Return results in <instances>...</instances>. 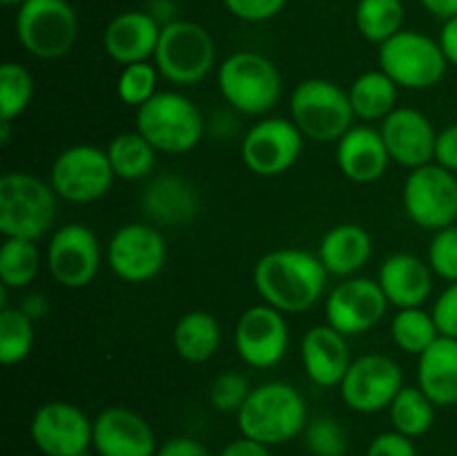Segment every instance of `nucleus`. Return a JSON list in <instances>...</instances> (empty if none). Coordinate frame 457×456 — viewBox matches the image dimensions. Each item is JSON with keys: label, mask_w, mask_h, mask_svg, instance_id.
Listing matches in <instances>:
<instances>
[{"label": "nucleus", "mask_w": 457, "mask_h": 456, "mask_svg": "<svg viewBox=\"0 0 457 456\" xmlns=\"http://www.w3.org/2000/svg\"><path fill=\"white\" fill-rule=\"evenodd\" d=\"M253 280L259 298L288 316L308 311L320 302L328 271L317 253L302 249H275L259 258Z\"/></svg>", "instance_id": "f257e3e1"}, {"label": "nucleus", "mask_w": 457, "mask_h": 456, "mask_svg": "<svg viewBox=\"0 0 457 456\" xmlns=\"http://www.w3.org/2000/svg\"><path fill=\"white\" fill-rule=\"evenodd\" d=\"M237 425L241 436L268 447L284 445L306 429V401L295 384L268 380L253 387L248 401L237 414Z\"/></svg>", "instance_id": "f03ea898"}, {"label": "nucleus", "mask_w": 457, "mask_h": 456, "mask_svg": "<svg viewBox=\"0 0 457 456\" xmlns=\"http://www.w3.org/2000/svg\"><path fill=\"white\" fill-rule=\"evenodd\" d=\"M56 210L58 195L52 183L31 173H4L0 177V232L4 237L38 241L52 231Z\"/></svg>", "instance_id": "7ed1b4c3"}, {"label": "nucleus", "mask_w": 457, "mask_h": 456, "mask_svg": "<svg viewBox=\"0 0 457 456\" xmlns=\"http://www.w3.org/2000/svg\"><path fill=\"white\" fill-rule=\"evenodd\" d=\"M217 83L221 97L237 112L263 116L279 103L284 80L268 56L259 52H235L219 65Z\"/></svg>", "instance_id": "20e7f679"}, {"label": "nucleus", "mask_w": 457, "mask_h": 456, "mask_svg": "<svg viewBox=\"0 0 457 456\" xmlns=\"http://www.w3.org/2000/svg\"><path fill=\"white\" fill-rule=\"evenodd\" d=\"M290 119L317 143H337L353 128L355 112L346 89L328 79H306L290 94Z\"/></svg>", "instance_id": "39448f33"}, {"label": "nucleus", "mask_w": 457, "mask_h": 456, "mask_svg": "<svg viewBox=\"0 0 457 456\" xmlns=\"http://www.w3.org/2000/svg\"><path fill=\"white\" fill-rule=\"evenodd\" d=\"M137 130L165 155H186L204 139L201 110L181 92H159L137 110Z\"/></svg>", "instance_id": "423d86ee"}, {"label": "nucleus", "mask_w": 457, "mask_h": 456, "mask_svg": "<svg viewBox=\"0 0 457 456\" xmlns=\"http://www.w3.org/2000/svg\"><path fill=\"white\" fill-rule=\"evenodd\" d=\"M217 45L204 25L192 21H174L163 25L154 52V65L172 85H196L214 70Z\"/></svg>", "instance_id": "0eeeda50"}, {"label": "nucleus", "mask_w": 457, "mask_h": 456, "mask_svg": "<svg viewBox=\"0 0 457 456\" xmlns=\"http://www.w3.org/2000/svg\"><path fill=\"white\" fill-rule=\"evenodd\" d=\"M16 34L40 61L67 56L79 40V16L67 0H27L18 7Z\"/></svg>", "instance_id": "6e6552de"}, {"label": "nucleus", "mask_w": 457, "mask_h": 456, "mask_svg": "<svg viewBox=\"0 0 457 456\" xmlns=\"http://www.w3.org/2000/svg\"><path fill=\"white\" fill-rule=\"evenodd\" d=\"M378 58L379 70L404 89L436 88L449 67L437 38L415 30L397 31L393 38L379 45Z\"/></svg>", "instance_id": "1a4fd4ad"}, {"label": "nucleus", "mask_w": 457, "mask_h": 456, "mask_svg": "<svg viewBox=\"0 0 457 456\" xmlns=\"http://www.w3.org/2000/svg\"><path fill=\"white\" fill-rule=\"evenodd\" d=\"M404 210L415 226L442 231L457 219V174L440 164H427L411 170L402 188Z\"/></svg>", "instance_id": "9d476101"}, {"label": "nucleus", "mask_w": 457, "mask_h": 456, "mask_svg": "<svg viewBox=\"0 0 457 456\" xmlns=\"http://www.w3.org/2000/svg\"><path fill=\"white\" fill-rule=\"evenodd\" d=\"M116 174L107 150L89 143L65 148L54 159L49 183L61 199L71 204H92L110 192Z\"/></svg>", "instance_id": "9b49d317"}, {"label": "nucleus", "mask_w": 457, "mask_h": 456, "mask_svg": "<svg viewBox=\"0 0 457 456\" xmlns=\"http://www.w3.org/2000/svg\"><path fill=\"white\" fill-rule=\"evenodd\" d=\"M303 134L293 119L268 116L257 121L241 141V161L257 177L288 173L303 152Z\"/></svg>", "instance_id": "f8f14e48"}, {"label": "nucleus", "mask_w": 457, "mask_h": 456, "mask_svg": "<svg viewBox=\"0 0 457 456\" xmlns=\"http://www.w3.org/2000/svg\"><path fill=\"white\" fill-rule=\"evenodd\" d=\"M168 246L159 228L143 222L116 228L107 244V264L119 280L128 284H145L165 266Z\"/></svg>", "instance_id": "ddd939ff"}, {"label": "nucleus", "mask_w": 457, "mask_h": 456, "mask_svg": "<svg viewBox=\"0 0 457 456\" xmlns=\"http://www.w3.org/2000/svg\"><path fill=\"white\" fill-rule=\"evenodd\" d=\"M404 387V374L397 360L386 353H366L353 360L339 392L357 414H378L391 407Z\"/></svg>", "instance_id": "4468645a"}, {"label": "nucleus", "mask_w": 457, "mask_h": 456, "mask_svg": "<svg viewBox=\"0 0 457 456\" xmlns=\"http://www.w3.org/2000/svg\"><path fill=\"white\" fill-rule=\"evenodd\" d=\"M49 275L65 289H85L101 268V241L85 224H65L54 231L45 253Z\"/></svg>", "instance_id": "2eb2a0df"}, {"label": "nucleus", "mask_w": 457, "mask_h": 456, "mask_svg": "<svg viewBox=\"0 0 457 456\" xmlns=\"http://www.w3.org/2000/svg\"><path fill=\"white\" fill-rule=\"evenodd\" d=\"M29 436L43 456H76L92 447L94 420L74 402L49 401L31 416Z\"/></svg>", "instance_id": "dca6fc26"}, {"label": "nucleus", "mask_w": 457, "mask_h": 456, "mask_svg": "<svg viewBox=\"0 0 457 456\" xmlns=\"http://www.w3.org/2000/svg\"><path fill=\"white\" fill-rule=\"evenodd\" d=\"M290 344L286 313L270 304H253L239 316L235 326V347L241 360L253 369H272L284 360Z\"/></svg>", "instance_id": "f3484780"}, {"label": "nucleus", "mask_w": 457, "mask_h": 456, "mask_svg": "<svg viewBox=\"0 0 457 456\" xmlns=\"http://www.w3.org/2000/svg\"><path fill=\"white\" fill-rule=\"evenodd\" d=\"M388 307L391 304L378 280L353 275L330 291L324 311L326 322L348 338L378 326L386 316Z\"/></svg>", "instance_id": "a211bd4d"}, {"label": "nucleus", "mask_w": 457, "mask_h": 456, "mask_svg": "<svg viewBox=\"0 0 457 456\" xmlns=\"http://www.w3.org/2000/svg\"><path fill=\"white\" fill-rule=\"evenodd\" d=\"M92 447L98 456H156L159 452L152 425L138 411L123 405L98 411Z\"/></svg>", "instance_id": "6ab92c4d"}, {"label": "nucleus", "mask_w": 457, "mask_h": 456, "mask_svg": "<svg viewBox=\"0 0 457 456\" xmlns=\"http://www.w3.org/2000/svg\"><path fill=\"white\" fill-rule=\"evenodd\" d=\"M384 143L388 148L391 161L415 170L436 161L437 132L431 119L415 107H395L382 121Z\"/></svg>", "instance_id": "aec40b11"}, {"label": "nucleus", "mask_w": 457, "mask_h": 456, "mask_svg": "<svg viewBox=\"0 0 457 456\" xmlns=\"http://www.w3.org/2000/svg\"><path fill=\"white\" fill-rule=\"evenodd\" d=\"M302 365L312 384L321 389L339 387L353 365L346 335L326 322L315 325L302 338Z\"/></svg>", "instance_id": "412c9836"}, {"label": "nucleus", "mask_w": 457, "mask_h": 456, "mask_svg": "<svg viewBox=\"0 0 457 456\" xmlns=\"http://www.w3.org/2000/svg\"><path fill=\"white\" fill-rule=\"evenodd\" d=\"M161 25L150 12H123L107 22L103 31V47L119 65H132L154 58L161 38Z\"/></svg>", "instance_id": "4be33fe9"}, {"label": "nucleus", "mask_w": 457, "mask_h": 456, "mask_svg": "<svg viewBox=\"0 0 457 456\" xmlns=\"http://www.w3.org/2000/svg\"><path fill=\"white\" fill-rule=\"evenodd\" d=\"M337 165L346 179L355 183H373L384 177L391 155L379 130L369 123L353 125L337 141Z\"/></svg>", "instance_id": "5701e85b"}, {"label": "nucleus", "mask_w": 457, "mask_h": 456, "mask_svg": "<svg viewBox=\"0 0 457 456\" xmlns=\"http://www.w3.org/2000/svg\"><path fill=\"white\" fill-rule=\"evenodd\" d=\"M378 282L388 304L395 308L424 307L433 291V271L428 262L413 253H393L382 262Z\"/></svg>", "instance_id": "b1692460"}, {"label": "nucleus", "mask_w": 457, "mask_h": 456, "mask_svg": "<svg viewBox=\"0 0 457 456\" xmlns=\"http://www.w3.org/2000/svg\"><path fill=\"white\" fill-rule=\"evenodd\" d=\"M147 217L161 226H186L199 215V195L195 186L177 174L152 179L141 197Z\"/></svg>", "instance_id": "393cba45"}, {"label": "nucleus", "mask_w": 457, "mask_h": 456, "mask_svg": "<svg viewBox=\"0 0 457 456\" xmlns=\"http://www.w3.org/2000/svg\"><path fill=\"white\" fill-rule=\"evenodd\" d=\"M370 255L373 240L360 224H337L321 237L317 246V258L328 275H337L342 280L357 275L369 264Z\"/></svg>", "instance_id": "a878e982"}, {"label": "nucleus", "mask_w": 457, "mask_h": 456, "mask_svg": "<svg viewBox=\"0 0 457 456\" xmlns=\"http://www.w3.org/2000/svg\"><path fill=\"white\" fill-rule=\"evenodd\" d=\"M418 387L436 407L457 405V338L440 335L418 356Z\"/></svg>", "instance_id": "bb28decb"}, {"label": "nucleus", "mask_w": 457, "mask_h": 456, "mask_svg": "<svg viewBox=\"0 0 457 456\" xmlns=\"http://www.w3.org/2000/svg\"><path fill=\"white\" fill-rule=\"evenodd\" d=\"M172 344L181 360L204 365L212 360L221 347V325L208 311H187L174 325Z\"/></svg>", "instance_id": "cd10ccee"}, {"label": "nucleus", "mask_w": 457, "mask_h": 456, "mask_svg": "<svg viewBox=\"0 0 457 456\" xmlns=\"http://www.w3.org/2000/svg\"><path fill=\"white\" fill-rule=\"evenodd\" d=\"M397 83L382 70H370L357 76L348 88L355 119L364 123H382L397 107Z\"/></svg>", "instance_id": "c85d7f7f"}, {"label": "nucleus", "mask_w": 457, "mask_h": 456, "mask_svg": "<svg viewBox=\"0 0 457 456\" xmlns=\"http://www.w3.org/2000/svg\"><path fill=\"white\" fill-rule=\"evenodd\" d=\"M156 152L159 150L138 130L116 134L107 146L112 170L116 179L125 182H143L150 177L156 165Z\"/></svg>", "instance_id": "c756f323"}, {"label": "nucleus", "mask_w": 457, "mask_h": 456, "mask_svg": "<svg viewBox=\"0 0 457 456\" xmlns=\"http://www.w3.org/2000/svg\"><path fill=\"white\" fill-rule=\"evenodd\" d=\"M43 255L34 240L4 237L0 246V286L22 291L38 277Z\"/></svg>", "instance_id": "7c9ffc66"}, {"label": "nucleus", "mask_w": 457, "mask_h": 456, "mask_svg": "<svg viewBox=\"0 0 457 456\" xmlns=\"http://www.w3.org/2000/svg\"><path fill=\"white\" fill-rule=\"evenodd\" d=\"M388 416L395 432L415 441L428 434V429L436 423V405L418 384H404L388 407Z\"/></svg>", "instance_id": "2f4dec72"}, {"label": "nucleus", "mask_w": 457, "mask_h": 456, "mask_svg": "<svg viewBox=\"0 0 457 456\" xmlns=\"http://www.w3.org/2000/svg\"><path fill=\"white\" fill-rule=\"evenodd\" d=\"M391 338L400 351L422 356L440 338V331L431 311H424L422 307L397 308L391 322Z\"/></svg>", "instance_id": "473e14b6"}, {"label": "nucleus", "mask_w": 457, "mask_h": 456, "mask_svg": "<svg viewBox=\"0 0 457 456\" xmlns=\"http://www.w3.org/2000/svg\"><path fill=\"white\" fill-rule=\"evenodd\" d=\"M355 25L369 43H386L402 31L404 3L402 0H360L355 7Z\"/></svg>", "instance_id": "72a5a7b5"}, {"label": "nucleus", "mask_w": 457, "mask_h": 456, "mask_svg": "<svg viewBox=\"0 0 457 456\" xmlns=\"http://www.w3.org/2000/svg\"><path fill=\"white\" fill-rule=\"evenodd\" d=\"M36 342V322L21 307L0 308V362L4 367L27 360Z\"/></svg>", "instance_id": "f704fd0d"}, {"label": "nucleus", "mask_w": 457, "mask_h": 456, "mask_svg": "<svg viewBox=\"0 0 457 456\" xmlns=\"http://www.w3.org/2000/svg\"><path fill=\"white\" fill-rule=\"evenodd\" d=\"M36 83L31 72L21 63L7 61L0 65V119L12 123L29 107Z\"/></svg>", "instance_id": "c9c22d12"}, {"label": "nucleus", "mask_w": 457, "mask_h": 456, "mask_svg": "<svg viewBox=\"0 0 457 456\" xmlns=\"http://www.w3.org/2000/svg\"><path fill=\"white\" fill-rule=\"evenodd\" d=\"M161 72L156 70L154 63L143 61V63H132V65H125L120 70L119 79H116V94H119L120 101L129 107H141L150 101L152 97H156V85H159Z\"/></svg>", "instance_id": "e433bc0d"}, {"label": "nucleus", "mask_w": 457, "mask_h": 456, "mask_svg": "<svg viewBox=\"0 0 457 456\" xmlns=\"http://www.w3.org/2000/svg\"><path fill=\"white\" fill-rule=\"evenodd\" d=\"M303 441L312 456H344L348 450L346 429L333 416L311 420L303 429Z\"/></svg>", "instance_id": "4c0bfd02"}, {"label": "nucleus", "mask_w": 457, "mask_h": 456, "mask_svg": "<svg viewBox=\"0 0 457 456\" xmlns=\"http://www.w3.org/2000/svg\"><path fill=\"white\" fill-rule=\"evenodd\" d=\"M250 384L248 378L239 371H223L210 384V405L214 407L221 414H239V410L244 407V402L250 396Z\"/></svg>", "instance_id": "58836bf2"}, {"label": "nucleus", "mask_w": 457, "mask_h": 456, "mask_svg": "<svg viewBox=\"0 0 457 456\" xmlns=\"http://www.w3.org/2000/svg\"><path fill=\"white\" fill-rule=\"evenodd\" d=\"M428 266L445 282H457V224L433 232L428 244Z\"/></svg>", "instance_id": "ea45409f"}, {"label": "nucleus", "mask_w": 457, "mask_h": 456, "mask_svg": "<svg viewBox=\"0 0 457 456\" xmlns=\"http://www.w3.org/2000/svg\"><path fill=\"white\" fill-rule=\"evenodd\" d=\"M288 0H223V7L244 22H266L279 16Z\"/></svg>", "instance_id": "a19ab883"}, {"label": "nucleus", "mask_w": 457, "mask_h": 456, "mask_svg": "<svg viewBox=\"0 0 457 456\" xmlns=\"http://www.w3.org/2000/svg\"><path fill=\"white\" fill-rule=\"evenodd\" d=\"M431 316L436 320L440 335L457 338V282L446 284V289L433 302Z\"/></svg>", "instance_id": "79ce46f5"}, {"label": "nucleus", "mask_w": 457, "mask_h": 456, "mask_svg": "<svg viewBox=\"0 0 457 456\" xmlns=\"http://www.w3.org/2000/svg\"><path fill=\"white\" fill-rule=\"evenodd\" d=\"M366 456H418V450H415L413 438L391 429V432L378 434L369 443Z\"/></svg>", "instance_id": "37998d69"}, {"label": "nucleus", "mask_w": 457, "mask_h": 456, "mask_svg": "<svg viewBox=\"0 0 457 456\" xmlns=\"http://www.w3.org/2000/svg\"><path fill=\"white\" fill-rule=\"evenodd\" d=\"M436 164L457 174V123L446 125L437 132Z\"/></svg>", "instance_id": "c03bdc74"}, {"label": "nucleus", "mask_w": 457, "mask_h": 456, "mask_svg": "<svg viewBox=\"0 0 457 456\" xmlns=\"http://www.w3.org/2000/svg\"><path fill=\"white\" fill-rule=\"evenodd\" d=\"M156 456H210V452L196 438L177 436L165 441L156 452Z\"/></svg>", "instance_id": "a18cd8bd"}, {"label": "nucleus", "mask_w": 457, "mask_h": 456, "mask_svg": "<svg viewBox=\"0 0 457 456\" xmlns=\"http://www.w3.org/2000/svg\"><path fill=\"white\" fill-rule=\"evenodd\" d=\"M219 456H270V447L263 445V443L253 441V438L248 436H241L235 438L232 443H228Z\"/></svg>", "instance_id": "49530a36"}, {"label": "nucleus", "mask_w": 457, "mask_h": 456, "mask_svg": "<svg viewBox=\"0 0 457 456\" xmlns=\"http://www.w3.org/2000/svg\"><path fill=\"white\" fill-rule=\"evenodd\" d=\"M437 43H440L449 65L457 67V16L445 21V25H442L440 30V36H437Z\"/></svg>", "instance_id": "de8ad7c7"}, {"label": "nucleus", "mask_w": 457, "mask_h": 456, "mask_svg": "<svg viewBox=\"0 0 457 456\" xmlns=\"http://www.w3.org/2000/svg\"><path fill=\"white\" fill-rule=\"evenodd\" d=\"M18 307H21L22 311H25L27 316H29L34 322H38L40 317L47 316V311H49L47 298H45L43 293H29V295H25V298H22V302L18 304Z\"/></svg>", "instance_id": "09e8293b"}, {"label": "nucleus", "mask_w": 457, "mask_h": 456, "mask_svg": "<svg viewBox=\"0 0 457 456\" xmlns=\"http://www.w3.org/2000/svg\"><path fill=\"white\" fill-rule=\"evenodd\" d=\"M420 4L440 21H449V18L457 16V0H420Z\"/></svg>", "instance_id": "8fccbe9b"}, {"label": "nucleus", "mask_w": 457, "mask_h": 456, "mask_svg": "<svg viewBox=\"0 0 457 456\" xmlns=\"http://www.w3.org/2000/svg\"><path fill=\"white\" fill-rule=\"evenodd\" d=\"M0 3L4 4V7H21V4H25L27 0H0Z\"/></svg>", "instance_id": "3c124183"}, {"label": "nucleus", "mask_w": 457, "mask_h": 456, "mask_svg": "<svg viewBox=\"0 0 457 456\" xmlns=\"http://www.w3.org/2000/svg\"><path fill=\"white\" fill-rule=\"evenodd\" d=\"M76 456H98V454H92V452H80V454H76Z\"/></svg>", "instance_id": "603ef678"}]
</instances>
